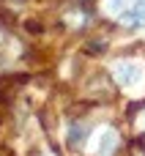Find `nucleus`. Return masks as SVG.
<instances>
[{
    "label": "nucleus",
    "instance_id": "obj_1",
    "mask_svg": "<svg viewBox=\"0 0 145 156\" xmlns=\"http://www.w3.org/2000/svg\"><path fill=\"white\" fill-rule=\"evenodd\" d=\"M121 22L126 27H145V0L129 5L126 11H121Z\"/></svg>",
    "mask_w": 145,
    "mask_h": 156
},
{
    "label": "nucleus",
    "instance_id": "obj_2",
    "mask_svg": "<svg viewBox=\"0 0 145 156\" xmlns=\"http://www.w3.org/2000/svg\"><path fill=\"white\" fill-rule=\"evenodd\" d=\"M115 74H118V82L126 85V88L140 82V66L137 63H118L115 66Z\"/></svg>",
    "mask_w": 145,
    "mask_h": 156
},
{
    "label": "nucleus",
    "instance_id": "obj_3",
    "mask_svg": "<svg viewBox=\"0 0 145 156\" xmlns=\"http://www.w3.org/2000/svg\"><path fill=\"white\" fill-rule=\"evenodd\" d=\"M85 140H88V126H71L69 129V143L74 145V148H80V145H85Z\"/></svg>",
    "mask_w": 145,
    "mask_h": 156
},
{
    "label": "nucleus",
    "instance_id": "obj_4",
    "mask_svg": "<svg viewBox=\"0 0 145 156\" xmlns=\"http://www.w3.org/2000/svg\"><path fill=\"white\" fill-rule=\"evenodd\" d=\"M112 148H115V132H107L104 134V143H101V156H110Z\"/></svg>",
    "mask_w": 145,
    "mask_h": 156
},
{
    "label": "nucleus",
    "instance_id": "obj_5",
    "mask_svg": "<svg viewBox=\"0 0 145 156\" xmlns=\"http://www.w3.org/2000/svg\"><path fill=\"white\" fill-rule=\"evenodd\" d=\"M121 5H123V0H110V8L112 11H121Z\"/></svg>",
    "mask_w": 145,
    "mask_h": 156
}]
</instances>
